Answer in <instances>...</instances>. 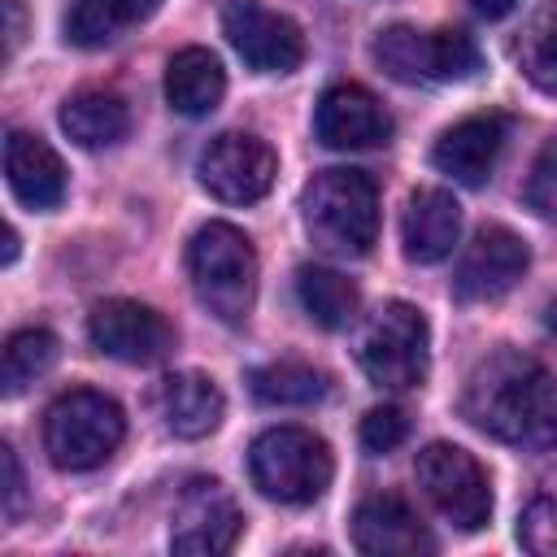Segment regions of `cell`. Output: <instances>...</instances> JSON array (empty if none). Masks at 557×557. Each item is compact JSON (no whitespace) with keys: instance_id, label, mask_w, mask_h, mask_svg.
<instances>
[{"instance_id":"2e32d148","label":"cell","mask_w":557,"mask_h":557,"mask_svg":"<svg viewBox=\"0 0 557 557\" xmlns=\"http://www.w3.org/2000/svg\"><path fill=\"white\" fill-rule=\"evenodd\" d=\"M352 544L370 557H418V553L435 548L422 518L392 492L366 496L352 509Z\"/></svg>"},{"instance_id":"9a60e30c","label":"cell","mask_w":557,"mask_h":557,"mask_svg":"<svg viewBox=\"0 0 557 557\" xmlns=\"http://www.w3.org/2000/svg\"><path fill=\"white\" fill-rule=\"evenodd\" d=\"M505 139H509V117L505 113H474V117H461L457 126H448L435 148H431V165L440 174H448L453 183H466V187H483L505 152Z\"/></svg>"},{"instance_id":"52a82bcc","label":"cell","mask_w":557,"mask_h":557,"mask_svg":"<svg viewBox=\"0 0 557 557\" xmlns=\"http://www.w3.org/2000/svg\"><path fill=\"white\" fill-rule=\"evenodd\" d=\"M374 61L396 83H466L483 70V52L466 30H418V26H387L374 39Z\"/></svg>"},{"instance_id":"9c48e42d","label":"cell","mask_w":557,"mask_h":557,"mask_svg":"<svg viewBox=\"0 0 557 557\" xmlns=\"http://www.w3.org/2000/svg\"><path fill=\"white\" fill-rule=\"evenodd\" d=\"M278 157L274 148L252 131H222L205 144L196 161L200 187L222 205H252L274 187Z\"/></svg>"},{"instance_id":"7a4b0ae2","label":"cell","mask_w":557,"mask_h":557,"mask_svg":"<svg viewBox=\"0 0 557 557\" xmlns=\"http://www.w3.org/2000/svg\"><path fill=\"white\" fill-rule=\"evenodd\" d=\"M300 222L318 252L366 257L379 239V187L366 170L331 165L300 187Z\"/></svg>"},{"instance_id":"f1b7e54d","label":"cell","mask_w":557,"mask_h":557,"mask_svg":"<svg viewBox=\"0 0 557 557\" xmlns=\"http://www.w3.org/2000/svg\"><path fill=\"white\" fill-rule=\"evenodd\" d=\"M405 435H409V418L396 405H374L361 418V448L366 453H392L405 444Z\"/></svg>"},{"instance_id":"4fadbf2b","label":"cell","mask_w":557,"mask_h":557,"mask_svg":"<svg viewBox=\"0 0 557 557\" xmlns=\"http://www.w3.org/2000/svg\"><path fill=\"white\" fill-rule=\"evenodd\" d=\"M527 265H531V252H527V239L522 235H513L500 222L479 226L474 239L461 248V257L453 265V296L461 305L500 300L505 292L518 287V278L527 274Z\"/></svg>"},{"instance_id":"ac0fdd59","label":"cell","mask_w":557,"mask_h":557,"mask_svg":"<svg viewBox=\"0 0 557 557\" xmlns=\"http://www.w3.org/2000/svg\"><path fill=\"white\" fill-rule=\"evenodd\" d=\"M461 235V205L444 187H422L409 196L400 213V244L405 257L418 265H435L457 248Z\"/></svg>"},{"instance_id":"3957f363","label":"cell","mask_w":557,"mask_h":557,"mask_svg":"<svg viewBox=\"0 0 557 557\" xmlns=\"http://www.w3.org/2000/svg\"><path fill=\"white\" fill-rule=\"evenodd\" d=\"M187 278L196 300L226 326H244L257 300L252 239L231 222H205L187 244Z\"/></svg>"},{"instance_id":"e0dca14e","label":"cell","mask_w":557,"mask_h":557,"mask_svg":"<svg viewBox=\"0 0 557 557\" xmlns=\"http://www.w3.org/2000/svg\"><path fill=\"white\" fill-rule=\"evenodd\" d=\"M4 178H9V191L35 213H52L65 200V165L52 152V144L30 131H9Z\"/></svg>"},{"instance_id":"30bf717a","label":"cell","mask_w":557,"mask_h":557,"mask_svg":"<svg viewBox=\"0 0 557 557\" xmlns=\"http://www.w3.org/2000/svg\"><path fill=\"white\" fill-rule=\"evenodd\" d=\"M87 339L113 357V361H126V366H157L174 352V326L161 309L152 305H139V300H126V296H113V300H100L91 313H87Z\"/></svg>"},{"instance_id":"ffe728a7","label":"cell","mask_w":557,"mask_h":557,"mask_svg":"<svg viewBox=\"0 0 557 557\" xmlns=\"http://www.w3.org/2000/svg\"><path fill=\"white\" fill-rule=\"evenodd\" d=\"M226 96V70L209 48H183L165 65V100L183 117H209Z\"/></svg>"},{"instance_id":"8fae6325","label":"cell","mask_w":557,"mask_h":557,"mask_svg":"<svg viewBox=\"0 0 557 557\" xmlns=\"http://www.w3.org/2000/svg\"><path fill=\"white\" fill-rule=\"evenodd\" d=\"M244 531L239 500L218 479H191L170 518V548L183 557H222L235 548Z\"/></svg>"},{"instance_id":"484cf974","label":"cell","mask_w":557,"mask_h":557,"mask_svg":"<svg viewBox=\"0 0 557 557\" xmlns=\"http://www.w3.org/2000/svg\"><path fill=\"white\" fill-rule=\"evenodd\" d=\"M61 344L48 326H22L4 339V357H0V392L17 396L22 387H30L39 374L52 370Z\"/></svg>"},{"instance_id":"6da1fadb","label":"cell","mask_w":557,"mask_h":557,"mask_svg":"<svg viewBox=\"0 0 557 557\" xmlns=\"http://www.w3.org/2000/svg\"><path fill=\"white\" fill-rule=\"evenodd\" d=\"M461 418L500 444L548 453L557 448V374L518 348H496L470 370Z\"/></svg>"},{"instance_id":"7402d4cb","label":"cell","mask_w":557,"mask_h":557,"mask_svg":"<svg viewBox=\"0 0 557 557\" xmlns=\"http://www.w3.org/2000/svg\"><path fill=\"white\" fill-rule=\"evenodd\" d=\"M161 0H70L65 9V39L74 48H104L122 39L131 26L148 22Z\"/></svg>"},{"instance_id":"603a6c76","label":"cell","mask_w":557,"mask_h":557,"mask_svg":"<svg viewBox=\"0 0 557 557\" xmlns=\"http://www.w3.org/2000/svg\"><path fill=\"white\" fill-rule=\"evenodd\" d=\"M296 300L322 331H348L361 309V292L331 265H300L296 270Z\"/></svg>"},{"instance_id":"d4e9b609","label":"cell","mask_w":557,"mask_h":557,"mask_svg":"<svg viewBox=\"0 0 557 557\" xmlns=\"http://www.w3.org/2000/svg\"><path fill=\"white\" fill-rule=\"evenodd\" d=\"M513 57H518V70L522 78L544 91V96H557V0H544L527 22H522V35L513 44Z\"/></svg>"},{"instance_id":"277c9868","label":"cell","mask_w":557,"mask_h":557,"mask_svg":"<svg viewBox=\"0 0 557 557\" xmlns=\"http://www.w3.org/2000/svg\"><path fill=\"white\" fill-rule=\"evenodd\" d=\"M126 435L122 405L96 387L61 392L44 413V453L57 470L83 474L104 466Z\"/></svg>"},{"instance_id":"1f68e13d","label":"cell","mask_w":557,"mask_h":557,"mask_svg":"<svg viewBox=\"0 0 557 557\" xmlns=\"http://www.w3.org/2000/svg\"><path fill=\"white\" fill-rule=\"evenodd\" d=\"M518 4H522V0H470L474 17H483V22H500V17H509Z\"/></svg>"},{"instance_id":"7c38bea8","label":"cell","mask_w":557,"mask_h":557,"mask_svg":"<svg viewBox=\"0 0 557 557\" xmlns=\"http://www.w3.org/2000/svg\"><path fill=\"white\" fill-rule=\"evenodd\" d=\"M222 35L239 52V61L257 74H292L305 61V35L292 17L265 9L261 0H226Z\"/></svg>"},{"instance_id":"5bb4252c","label":"cell","mask_w":557,"mask_h":557,"mask_svg":"<svg viewBox=\"0 0 557 557\" xmlns=\"http://www.w3.org/2000/svg\"><path fill=\"white\" fill-rule=\"evenodd\" d=\"M313 135L326 148H339V152L379 148V144L392 139V113L383 109V100L370 87H361V83H331L318 96Z\"/></svg>"},{"instance_id":"f546056e","label":"cell","mask_w":557,"mask_h":557,"mask_svg":"<svg viewBox=\"0 0 557 557\" xmlns=\"http://www.w3.org/2000/svg\"><path fill=\"white\" fill-rule=\"evenodd\" d=\"M0 470H4V522H17L26 509V479H22L17 453L9 444L0 448Z\"/></svg>"},{"instance_id":"83f0119b","label":"cell","mask_w":557,"mask_h":557,"mask_svg":"<svg viewBox=\"0 0 557 557\" xmlns=\"http://www.w3.org/2000/svg\"><path fill=\"white\" fill-rule=\"evenodd\" d=\"M522 200H527V209L540 213L544 222H557V139H548V144L540 148V157L531 161Z\"/></svg>"},{"instance_id":"d6a6232c","label":"cell","mask_w":557,"mask_h":557,"mask_svg":"<svg viewBox=\"0 0 557 557\" xmlns=\"http://www.w3.org/2000/svg\"><path fill=\"white\" fill-rule=\"evenodd\" d=\"M13 257H17V231L9 226L4 231V265H13Z\"/></svg>"},{"instance_id":"44dd1931","label":"cell","mask_w":557,"mask_h":557,"mask_svg":"<svg viewBox=\"0 0 557 557\" xmlns=\"http://www.w3.org/2000/svg\"><path fill=\"white\" fill-rule=\"evenodd\" d=\"M61 131L78 148H113L131 131V109L109 87H83L61 104Z\"/></svg>"},{"instance_id":"8992f818","label":"cell","mask_w":557,"mask_h":557,"mask_svg":"<svg viewBox=\"0 0 557 557\" xmlns=\"http://www.w3.org/2000/svg\"><path fill=\"white\" fill-rule=\"evenodd\" d=\"M357 361L374 387H387V392L422 387L431 366V331L422 309L409 300L379 305L357 335Z\"/></svg>"},{"instance_id":"4316f807","label":"cell","mask_w":557,"mask_h":557,"mask_svg":"<svg viewBox=\"0 0 557 557\" xmlns=\"http://www.w3.org/2000/svg\"><path fill=\"white\" fill-rule=\"evenodd\" d=\"M518 544L535 557H557V496H535L518 518Z\"/></svg>"},{"instance_id":"cb8c5ba5","label":"cell","mask_w":557,"mask_h":557,"mask_svg":"<svg viewBox=\"0 0 557 557\" xmlns=\"http://www.w3.org/2000/svg\"><path fill=\"white\" fill-rule=\"evenodd\" d=\"M326 374L309 361H265L257 370H248V392L261 400V405H318L326 396Z\"/></svg>"},{"instance_id":"ba28073f","label":"cell","mask_w":557,"mask_h":557,"mask_svg":"<svg viewBox=\"0 0 557 557\" xmlns=\"http://www.w3.org/2000/svg\"><path fill=\"white\" fill-rule=\"evenodd\" d=\"M413 479L422 487V496L431 500V509L453 522L457 531H479L492 518V483L487 470L479 466L474 453L457 448V444H426L413 457Z\"/></svg>"},{"instance_id":"4dcf8cb0","label":"cell","mask_w":557,"mask_h":557,"mask_svg":"<svg viewBox=\"0 0 557 557\" xmlns=\"http://www.w3.org/2000/svg\"><path fill=\"white\" fill-rule=\"evenodd\" d=\"M0 9H4V57H13L17 44H22V4L17 0H0Z\"/></svg>"},{"instance_id":"d6986e66","label":"cell","mask_w":557,"mask_h":557,"mask_svg":"<svg viewBox=\"0 0 557 557\" xmlns=\"http://www.w3.org/2000/svg\"><path fill=\"white\" fill-rule=\"evenodd\" d=\"M222 387L200 374V370H178V374H165L161 387H157V413L165 422L170 435L178 440H205L218 431L222 422Z\"/></svg>"},{"instance_id":"836d02e7","label":"cell","mask_w":557,"mask_h":557,"mask_svg":"<svg viewBox=\"0 0 557 557\" xmlns=\"http://www.w3.org/2000/svg\"><path fill=\"white\" fill-rule=\"evenodd\" d=\"M544 326L557 335V296H553V300H548V309H544Z\"/></svg>"},{"instance_id":"5b68a950","label":"cell","mask_w":557,"mask_h":557,"mask_svg":"<svg viewBox=\"0 0 557 557\" xmlns=\"http://www.w3.org/2000/svg\"><path fill=\"white\" fill-rule=\"evenodd\" d=\"M252 487L278 505H313L335 474L331 444L305 426H270L248 448Z\"/></svg>"}]
</instances>
